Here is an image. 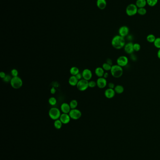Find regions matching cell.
<instances>
[{"label": "cell", "mask_w": 160, "mask_h": 160, "mask_svg": "<svg viewBox=\"0 0 160 160\" xmlns=\"http://www.w3.org/2000/svg\"><path fill=\"white\" fill-rule=\"evenodd\" d=\"M126 44L125 38L119 35L114 36L111 40V45L115 49L119 50L123 48Z\"/></svg>", "instance_id": "cell-1"}, {"label": "cell", "mask_w": 160, "mask_h": 160, "mask_svg": "<svg viewBox=\"0 0 160 160\" xmlns=\"http://www.w3.org/2000/svg\"><path fill=\"white\" fill-rule=\"evenodd\" d=\"M110 71L112 76L115 78H120L123 75V68L117 64L112 66Z\"/></svg>", "instance_id": "cell-2"}, {"label": "cell", "mask_w": 160, "mask_h": 160, "mask_svg": "<svg viewBox=\"0 0 160 160\" xmlns=\"http://www.w3.org/2000/svg\"><path fill=\"white\" fill-rule=\"evenodd\" d=\"M138 8L135 4L130 3L126 8L125 12L128 16H132L138 14Z\"/></svg>", "instance_id": "cell-3"}, {"label": "cell", "mask_w": 160, "mask_h": 160, "mask_svg": "<svg viewBox=\"0 0 160 160\" xmlns=\"http://www.w3.org/2000/svg\"><path fill=\"white\" fill-rule=\"evenodd\" d=\"M48 115L50 118L54 120H56L60 118L61 113L60 110L58 108L52 107L49 110Z\"/></svg>", "instance_id": "cell-4"}, {"label": "cell", "mask_w": 160, "mask_h": 160, "mask_svg": "<svg viewBox=\"0 0 160 160\" xmlns=\"http://www.w3.org/2000/svg\"><path fill=\"white\" fill-rule=\"evenodd\" d=\"M10 82L11 87L16 89L21 88L23 85V81L19 76L12 77Z\"/></svg>", "instance_id": "cell-5"}, {"label": "cell", "mask_w": 160, "mask_h": 160, "mask_svg": "<svg viewBox=\"0 0 160 160\" xmlns=\"http://www.w3.org/2000/svg\"><path fill=\"white\" fill-rule=\"evenodd\" d=\"M89 81L86 80L85 79H81L79 80L77 84V88L81 91H84L87 90L89 87Z\"/></svg>", "instance_id": "cell-6"}, {"label": "cell", "mask_w": 160, "mask_h": 160, "mask_svg": "<svg viewBox=\"0 0 160 160\" xmlns=\"http://www.w3.org/2000/svg\"><path fill=\"white\" fill-rule=\"evenodd\" d=\"M129 62V59L126 56H119L117 59V65L123 68L126 66Z\"/></svg>", "instance_id": "cell-7"}, {"label": "cell", "mask_w": 160, "mask_h": 160, "mask_svg": "<svg viewBox=\"0 0 160 160\" xmlns=\"http://www.w3.org/2000/svg\"><path fill=\"white\" fill-rule=\"evenodd\" d=\"M69 114L71 119L73 120H77L81 118L82 116V113L80 110L77 109H71L70 110Z\"/></svg>", "instance_id": "cell-8"}, {"label": "cell", "mask_w": 160, "mask_h": 160, "mask_svg": "<svg viewBox=\"0 0 160 160\" xmlns=\"http://www.w3.org/2000/svg\"><path fill=\"white\" fill-rule=\"evenodd\" d=\"M130 29L128 26L123 25L120 27L118 29V34L120 36L125 38L128 36L129 34Z\"/></svg>", "instance_id": "cell-9"}, {"label": "cell", "mask_w": 160, "mask_h": 160, "mask_svg": "<svg viewBox=\"0 0 160 160\" xmlns=\"http://www.w3.org/2000/svg\"><path fill=\"white\" fill-rule=\"evenodd\" d=\"M134 43L132 42H129L126 43L124 46L123 49L124 52L128 54H131L134 53Z\"/></svg>", "instance_id": "cell-10"}, {"label": "cell", "mask_w": 160, "mask_h": 160, "mask_svg": "<svg viewBox=\"0 0 160 160\" xmlns=\"http://www.w3.org/2000/svg\"><path fill=\"white\" fill-rule=\"evenodd\" d=\"M97 86L99 88H105L107 85V81L106 79L104 78V77H100L98 78L96 81Z\"/></svg>", "instance_id": "cell-11"}, {"label": "cell", "mask_w": 160, "mask_h": 160, "mask_svg": "<svg viewBox=\"0 0 160 160\" xmlns=\"http://www.w3.org/2000/svg\"><path fill=\"white\" fill-rule=\"evenodd\" d=\"M82 76L84 79L89 81L93 76L92 72L89 69H85L82 72Z\"/></svg>", "instance_id": "cell-12"}, {"label": "cell", "mask_w": 160, "mask_h": 160, "mask_svg": "<svg viewBox=\"0 0 160 160\" xmlns=\"http://www.w3.org/2000/svg\"><path fill=\"white\" fill-rule=\"evenodd\" d=\"M116 92L115 91L114 89L108 88L105 90L104 92V95L105 97L108 99H111L113 98L115 96Z\"/></svg>", "instance_id": "cell-13"}, {"label": "cell", "mask_w": 160, "mask_h": 160, "mask_svg": "<svg viewBox=\"0 0 160 160\" xmlns=\"http://www.w3.org/2000/svg\"><path fill=\"white\" fill-rule=\"evenodd\" d=\"M70 119L71 118L69 114H66V113L61 114L60 118H59V119L63 124H68L70 122Z\"/></svg>", "instance_id": "cell-14"}, {"label": "cell", "mask_w": 160, "mask_h": 160, "mask_svg": "<svg viewBox=\"0 0 160 160\" xmlns=\"http://www.w3.org/2000/svg\"><path fill=\"white\" fill-rule=\"evenodd\" d=\"M70 105L66 103H63L61 106V110L63 113L69 114L71 110Z\"/></svg>", "instance_id": "cell-15"}, {"label": "cell", "mask_w": 160, "mask_h": 160, "mask_svg": "<svg viewBox=\"0 0 160 160\" xmlns=\"http://www.w3.org/2000/svg\"><path fill=\"white\" fill-rule=\"evenodd\" d=\"M96 5L99 9L104 10L107 7V1L106 0H97Z\"/></svg>", "instance_id": "cell-16"}, {"label": "cell", "mask_w": 160, "mask_h": 160, "mask_svg": "<svg viewBox=\"0 0 160 160\" xmlns=\"http://www.w3.org/2000/svg\"><path fill=\"white\" fill-rule=\"evenodd\" d=\"M105 73V71L102 68L98 67L95 70V74L99 78L102 77Z\"/></svg>", "instance_id": "cell-17"}, {"label": "cell", "mask_w": 160, "mask_h": 160, "mask_svg": "<svg viewBox=\"0 0 160 160\" xmlns=\"http://www.w3.org/2000/svg\"><path fill=\"white\" fill-rule=\"evenodd\" d=\"M78 81L79 80H77L75 76L71 75L69 79V83L72 86H77Z\"/></svg>", "instance_id": "cell-18"}, {"label": "cell", "mask_w": 160, "mask_h": 160, "mask_svg": "<svg viewBox=\"0 0 160 160\" xmlns=\"http://www.w3.org/2000/svg\"><path fill=\"white\" fill-rule=\"evenodd\" d=\"M135 4L138 8H145L147 5V0H137Z\"/></svg>", "instance_id": "cell-19"}, {"label": "cell", "mask_w": 160, "mask_h": 160, "mask_svg": "<svg viewBox=\"0 0 160 160\" xmlns=\"http://www.w3.org/2000/svg\"><path fill=\"white\" fill-rule=\"evenodd\" d=\"M114 90H115V91L116 92V93L118 94H121L123 93L124 92V88L122 85H116V86L114 88Z\"/></svg>", "instance_id": "cell-20"}, {"label": "cell", "mask_w": 160, "mask_h": 160, "mask_svg": "<svg viewBox=\"0 0 160 160\" xmlns=\"http://www.w3.org/2000/svg\"><path fill=\"white\" fill-rule=\"evenodd\" d=\"M70 73L71 75L76 76L78 73H79V70L78 68L76 67H73L70 68Z\"/></svg>", "instance_id": "cell-21"}, {"label": "cell", "mask_w": 160, "mask_h": 160, "mask_svg": "<svg viewBox=\"0 0 160 160\" xmlns=\"http://www.w3.org/2000/svg\"><path fill=\"white\" fill-rule=\"evenodd\" d=\"M156 38L153 34H150L147 36L146 39H147V41L148 42L150 43H153L155 40L156 39Z\"/></svg>", "instance_id": "cell-22"}, {"label": "cell", "mask_w": 160, "mask_h": 160, "mask_svg": "<svg viewBox=\"0 0 160 160\" xmlns=\"http://www.w3.org/2000/svg\"><path fill=\"white\" fill-rule=\"evenodd\" d=\"M54 124V126H55V128H56L57 129H60L62 127L63 123L61 121L60 119H58L56 120H55Z\"/></svg>", "instance_id": "cell-23"}, {"label": "cell", "mask_w": 160, "mask_h": 160, "mask_svg": "<svg viewBox=\"0 0 160 160\" xmlns=\"http://www.w3.org/2000/svg\"><path fill=\"white\" fill-rule=\"evenodd\" d=\"M158 2V0H147V4L151 7L155 6Z\"/></svg>", "instance_id": "cell-24"}, {"label": "cell", "mask_w": 160, "mask_h": 160, "mask_svg": "<svg viewBox=\"0 0 160 160\" xmlns=\"http://www.w3.org/2000/svg\"><path fill=\"white\" fill-rule=\"evenodd\" d=\"M147 13V10L145 8H138V14L140 16H144Z\"/></svg>", "instance_id": "cell-25"}, {"label": "cell", "mask_w": 160, "mask_h": 160, "mask_svg": "<svg viewBox=\"0 0 160 160\" xmlns=\"http://www.w3.org/2000/svg\"><path fill=\"white\" fill-rule=\"evenodd\" d=\"M69 105L71 109H74L77 108L78 105V103L76 100H72L70 102Z\"/></svg>", "instance_id": "cell-26"}, {"label": "cell", "mask_w": 160, "mask_h": 160, "mask_svg": "<svg viewBox=\"0 0 160 160\" xmlns=\"http://www.w3.org/2000/svg\"><path fill=\"white\" fill-rule=\"evenodd\" d=\"M111 67H112V66L106 62L103 63L102 65V68L104 70V71H110V70L111 69Z\"/></svg>", "instance_id": "cell-27"}, {"label": "cell", "mask_w": 160, "mask_h": 160, "mask_svg": "<svg viewBox=\"0 0 160 160\" xmlns=\"http://www.w3.org/2000/svg\"><path fill=\"white\" fill-rule=\"evenodd\" d=\"M48 103L51 106H55L57 104V100L55 97H51L48 99Z\"/></svg>", "instance_id": "cell-28"}, {"label": "cell", "mask_w": 160, "mask_h": 160, "mask_svg": "<svg viewBox=\"0 0 160 160\" xmlns=\"http://www.w3.org/2000/svg\"><path fill=\"white\" fill-rule=\"evenodd\" d=\"M153 45L158 49H160V37L156 38L153 42Z\"/></svg>", "instance_id": "cell-29"}, {"label": "cell", "mask_w": 160, "mask_h": 160, "mask_svg": "<svg viewBox=\"0 0 160 160\" xmlns=\"http://www.w3.org/2000/svg\"><path fill=\"white\" fill-rule=\"evenodd\" d=\"M134 52H139L141 49V46L139 43H134Z\"/></svg>", "instance_id": "cell-30"}, {"label": "cell", "mask_w": 160, "mask_h": 160, "mask_svg": "<svg viewBox=\"0 0 160 160\" xmlns=\"http://www.w3.org/2000/svg\"><path fill=\"white\" fill-rule=\"evenodd\" d=\"M11 74L12 77H17L18 75V72L16 69H13L11 71Z\"/></svg>", "instance_id": "cell-31"}, {"label": "cell", "mask_w": 160, "mask_h": 160, "mask_svg": "<svg viewBox=\"0 0 160 160\" xmlns=\"http://www.w3.org/2000/svg\"><path fill=\"white\" fill-rule=\"evenodd\" d=\"M89 87L91 88H94L96 86H97V83L96 82L93 81H89Z\"/></svg>", "instance_id": "cell-32"}, {"label": "cell", "mask_w": 160, "mask_h": 160, "mask_svg": "<svg viewBox=\"0 0 160 160\" xmlns=\"http://www.w3.org/2000/svg\"><path fill=\"white\" fill-rule=\"evenodd\" d=\"M11 76L10 75H6V76L5 77V78H4L3 79L4 80V81L5 82H10L11 79H12Z\"/></svg>", "instance_id": "cell-33"}, {"label": "cell", "mask_w": 160, "mask_h": 160, "mask_svg": "<svg viewBox=\"0 0 160 160\" xmlns=\"http://www.w3.org/2000/svg\"><path fill=\"white\" fill-rule=\"evenodd\" d=\"M108 88H112V89H114L116 85H115V84L113 82H110L108 83Z\"/></svg>", "instance_id": "cell-34"}, {"label": "cell", "mask_w": 160, "mask_h": 160, "mask_svg": "<svg viewBox=\"0 0 160 160\" xmlns=\"http://www.w3.org/2000/svg\"><path fill=\"white\" fill-rule=\"evenodd\" d=\"M75 76L76 77V78L78 80H80L82 79V78H83L82 74H80V73H78Z\"/></svg>", "instance_id": "cell-35"}, {"label": "cell", "mask_w": 160, "mask_h": 160, "mask_svg": "<svg viewBox=\"0 0 160 160\" xmlns=\"http://www.w3.org/2000/svg\"><path fill=\"white\" fill-rule=\"evenodd\" d=\"M130 59L133 61H136L137 59V57L135 55H134L132 53V54H130Z\"/></svg>", "instance_id": "cell-36"}, {"label": "cell", "mask_w": 160, "mask_h": 160, "mask_svg": "<svg viewBox=\"0 0 160 160\" xmlns=\"http://www.w3.org/2000/svg\"><path fill=\"white\" fill-rule=\"evenodd\" d=\"M106 63H108L109 64H110L111 66L113 65V62H112V60L111 59H110V58H108L106 60Z\"/></svg>", "instance_id": "cell-37"}, {"label": "cell", "mask_w": 160, "mask_h": 160, "mask_svg": "<svg viewBox=\"0 0 160 160\" xmlns=\"http://www.w3.org/2000/svg\"><path fill=\"white\" fill-rule=\"evenodd\" d=\"M6 76V74L4 72H1L0 73V77H1V78L4 79L5 78V77Z\"/></svg>", "instance_id": "cell-38"}, {"label": "cell", "mask_w": 160, "mask_h": 160, "mask_svg": "<svg viewBox=\"0 0 160 160\" xmlns=\"http://www.w3.org/2000/svg\"><path fill=\"white\" fill-rule=\"evenodd\" d=\"M50 92L52 94H55L56 92V88H55L54 87H53L52 88H51L50 89Z\"/></svg>", "instance_id": "cell-39"}, {"label": "cell", "mask_w": 160, "mask_h": 160, "mask_svg": "<svg viewBox=\"0 0 160 160\" xmlns=\"http://www.w3.org/2000/svg\"><path fill=\"white\" fill-rule=\"evenodd\" d=\"M109 76V73H107V72H105V73H104V74L103 77H104V78L107 79V78H108Z\"/></svg>", "instance_id": "cell-40"}, {"label": "cell", "mask_w": 160, "mask_h": 160, "mask_svg": "<svg viewBox=\"0 0 160 160\" xmlns=\"http://www.w3.org/2000/svg\"><path fill=\"white\" fill-rule=\"evenodd\" d=\"M126 37L129 41H131L132 39V37L130 35H128V36H127Z\"/></svg>", "instance_id": "cell-41"}, {"label": "cell", "mask_w": 160, "mask_h": 160, "mask_svg": "<svg viewBox=\"0 0 160 160\" xmlns=\"http://www.w3.org/2000/svg\"><path fill=\"white\" fill-rule=\"evenodd\" d=\"M157 57H158V58L160 59V49H159V50L158 51V52H157Z\"/></svg>", "instance_id": "cell-42"}]
</instances>
